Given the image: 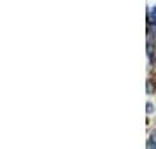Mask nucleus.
Segmentation results:
<instances>
[{
    "label": "nucleus",
    "instance_id": "1",
    "mask_svg": "<svg viewBox=\"0 0 156 149\" xmlns=\"http://www.w3.org/2000/svg\"><path fill=\"white\" fill-rule=\"evenodd\" d=\"M146 93H147V95H153V93H154V83H153L151 79L146 81Z\"/></svg>",
    "mask_w": 156,
    "mask_h": 149
},
{
    "label": "nucleus",
    "instance_id": "2",
    "mask_svg": "<svg viewBox=\"0 0 156 149\" xmlns=\"http://www.w3.org/2000/svg\"><path fill=\"white\" fill-rule=\"evenodd\" d=\"M147 56L151 58V62H153V44L151 42L147 44Z\"/></svg>",
    "mask_w": 156,
    "mask_h": 149
},
{
    "label": "nucleus",
    "instance_id": "3",
    "mask_svg": "<svg viewBox=\"0 0 156 149\" xmlns=\"http://www.w3.org/2000/svg\"><path fill=\"white\" fill-rule=\"evenodd\" d=\"M146 111H147V114H151L153 111H154V105H153L151 102H147V104H146Z\"/></svg>",
    "mask_w": 156,
    "mask_h": 149
},
{
    "label": "nucleus",
    "instance_id": "4",
    "mask_svg": "<svg viewBox=\"0 0 156 149\" xmlns=\"http://www.w3.org/2000/svg\"><path fill=\"white\" fill-rule=\"evenodd\" d=\"M151 140H153V142H154V144H156V130H154V132H153V133H151Z\"/></svg>",
    "mask_w": 156,
    "mask_h": 149
},
{
    "label": "nucleus",
    "instance_id": "5",
    "mask_svg": "<svg viewBox=\"0 0 156 149\" xmlns=\"http://www.w3.org/2000/svg\"><path fill=\"white\" fill-rule=\"evenodd\" d=\"M149 14H153V16H154V18H156V5H154V7H153V9H151V12H149Z\"/></svg>",
    "mask_w": 156,
    "mask_h": 149
},
{
    "label": "nucleus",
    "instance_id": "6",
    "mask_svg": "<svg viewBox=\"0 0 156 149\" xmlns=\"http://www.w3.org/2000/svg\"><path fill=\"white\" fill-rule=\"evenodd\" d=\"M154 25H156V18H154Z\"/></svg>",
    "mask_w": 156,
    "mask_h": 149
},
{
    "label": "nucleus",
    "instance_id": "7",
    "mask_svg": "<svg viewBox=\"0 0 156 149\" xmlns=\"http://www.w3.org/2000/svg\"><path fill=\"white\" fill-rule=\"evenodd\" d=\"M154 149H156V144H154Z\"/></svg>",
    "mask_w": 156,
    "mask_h": 149
}]
</instances>
